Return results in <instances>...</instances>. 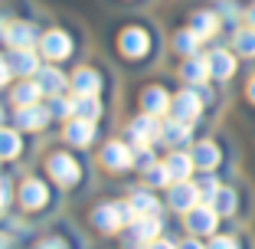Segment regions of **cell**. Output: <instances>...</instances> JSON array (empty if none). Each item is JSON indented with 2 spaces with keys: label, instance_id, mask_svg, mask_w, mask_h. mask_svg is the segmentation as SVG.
<instances>
[{
  "label": "cell",
  "instance_id": "1",
  "mask_svg": "<svg viewBox=\"0 0 255 249\" xmlns=\"http://www.w3.org/2000/svg\"><path fill=\"white\" fill-rule=\"evenodd\" d=\"M134 220H137V210H134L131 200H105V204L92 207V213H89V223L102 236L121 233V230H128Z\"/></svg>",
  "mask_w": 255,
  "mask_h": 249
},
{
  "label": "cell",
  "instance_id": "2",
  "mask_svg": "<svg viewBox=\"0 0 255 249\" xmlns=\"http://www.w3.org/2000/svg\"><path fill=\"white\" fill-rule=\"evenodd\" d=\"M115 46H118V56H121V59H128V62H144L150 53H154V33H150L144 23H128V26H121V30H118Z\"/></svg>",
  "mask_w": 255,
  "mask_h": 249
},
{
  "label": "cell",
  "instance_id": "3",
  "mask_svg": "<svg viewBox=\"0 0 255 249\" xmlns=\"http://www.w3.org/2000/svg\"><path fill=\"white\" fill-rule=\"evenodd\" d=\"M43 171L59 190H69V187H75V184L82 181V161L75 158L72 151H59V148L46 154Z\"/></svg>",
  "mask_w": 255,
  "mask_h": 249
},
{
  "label": "cell",
  "instance_id": "4",
  "mask_svg": "<svg viewBox=\"0 0 255 249\" xmlns=\"http://www.w3.org/2000/svg\"><path fill=\"white\" fill-rule=\"evenodd\" d=\"M16 204L23 207V213H39V210H46V207L53 204V187H49L43 177L30 174V177H23L20 187H16Z\"/></svg>",
  "mask_w": 255,
  "mask_h": 249
},
{
  "label": "cell",
  "instance_id": "5",
  "mask_svg": "<svg viewBox=\"0 0 255 249\" xmlns=\"http://www.w3.org/2000/svg\"><path fill=\"white\" fill-rule=\"evenodd\" d=\"M36 49L46 62H66V59L75 56V39H72V33L62 30V26H49V30H43Z\"/></svg>",
  "mask_w": 255,
  "mask_h": 249
},
{
  "label": "cell",
  "instance_id": "6",
  "mask_svg": "<svg viewBox=\"0 0 255 249\" xmlns=\"http://www.w3.org/2000/svg\"><path fill=\"white\" fill-rule=\"evenodd\" d=\"M98 164L105 167L108 174H125L134 167V144L125 141V138H112V141L102 144L98 151Z\"/></svg>",
  "mask_w": 255,
  "mask_h": 249
},
{
  "label": "cell",
  "instance_id": "7",
  "mask_svg": "<svg viewBox=\"0 0 255 249\" xmlns=\"http://www.w3.org/2000/svg\"><path fill=\"white\" fill-rule=\"evenodd\" d=\"M53 125V112L46 102H36V105H23L13 108V128H20L23 135H39Z\"/></svg>",
  "mask_w": 255,
  "mask_h": 249
},
{
  "label": "cell",
  "instance_id": "8",
  "mask_svg": "<svg viewBox=\"0 0 255 249\" xmlns=\"http://www.w3.org/2000/svg\"><path fill=\"white\" fill-rule=\"evenodd\" d=\"M160 128H164V121L157 115H134V118L128 121V141L134 144V148H147V144H160Z\"/></svg>",
  "mask_w": 255,
  "mask_h": 249
},
{
  "label": "cell",
  "instance_id": "9",
  "mask_svg": "<svg viewBox=\"0 0 255 249\" xmlns=\"http://www.w3.org/2000/svg\"><path fill=\"white\" fill-rule=\"evenodd\" d=\"M62 141L69 144V148H75V151H85V148H92V144L98 141V121H85V118H69L66 125H62Z\"/></svg>",
  "mask_w": 255,
  "mask_h": 249
},
{
  "label": "cell",
  "instance_id": "10",
  "mask_svg": "<svg viewBox=\"0 0 255 249\" xmlns=\"http://www.w3.org/2000/svg\"><path fill=\"white\" fill-rule=\"evenodd\" d=\"M203 108H206V102H203L200 89L187 85V89H180L177 95H173L170 115H173V118H180V121H190V125H196V121L203 118Z\"/></svg>",
  "mask_w": 255,
  "mask_h": 249
},
{
  "label": "cell",
  "instance_id": "11",
  "mask_svg": "<svg viewBox=\"0 0 255 249\" xmlns=\"http://www.w3.org/2000/svg\"><path fill=\"white\" fill-rule=\"evenodd\" d=\"M183 227L190 236H216L219 227V213L213 204H196L190 213H183Z\"/></svg>",
  "mask_w": 255,
  "mask_h": 249
},
{
  "label": "cell",
  "instance_id": "12",
  "mask_svg": "<svg viewBox=\"0 0 255 249\" xmlns=\"http://www.w3.org/2000/svg\"><path fill=\"white\" fill-rule=\"evenodd\" d=\"M39 36H43L39 23H33V20H10L7 33H3V46H7V49H33V46H39Z\"/></svg>",
  "mask_w": 255,
  "mask_h": 249
},
{
  "label": "cell",
  "instance_id": "13",
  "mask_svg": "<svg viewBox=\"0 0 255 249\" xmlns=\"http://www.w3.org/2000/svg\"><path fill=\"white\" fill-rule=\"evenodd\" d=\"M3 59H7V66H10V72H13L16 79H33L43 69V56H39V49L33 46V49H7L3 53Z\"/></svg>",
  "mask_w": 255,
  "mask_h": 249
},
{
  "label": "cell",
  "instance_id": "14",
  "mask_svg": "<svg viewBox=\"0 0 255 249\" xmlns=\"http://www.w3.org/2000/svg\"><path fill=\"white\" fill-rule=\"evenodd\" d=\"M196 204H203L196 181H173L170 187H167V207H170L173 213H190Z\"/></svg>",
  "mask_w": 255,
  "mask_h": 249
},
{
  "label": "cell",
  "instance_id": "15",
  "mask_svg": "<svg viewBox=\"0 0 255 249\" xmlns=\"http://www.w3.org/2000/svg\"><path fill=\"white\" fill-rule=\"evenodd\" d=\"M102 89H105V76L95 66H79L69 76V92L72 95H102Z\"/></svg>",
  "mask_w": 255,
  "mask_h": 249
},
{
  "label": "cell",
  "instance_id": "16",
  "mask_svg": "<svg viewBox=\"0 0 255 249\" xmlns=\"http://www.w3.org/2000/svg\"><path fill=\"white\" fill-rule=\"evenodd\" d=\"M33 79L39 82V89H43L46 98H56V95H66L69 92V76L59 69V62H43V69H39Z\"/></svg>",
  "mask_w": 255,
  "mask_h": 249
},
{
  "label": "cell",
  "instance_id": "17",
  "mask_svg": "<svg viewBox=\"0 0 255 249\" xmlns=\"http://www.w3.org/2000/svg\"><path fill=\"white\" fill-rule=\"evenodd\" d=\"M164 236V217L160 213H150V217H137L131 227H128V243H154Z\"/></svg>",
  "mask_w": 255,
  "mask_h": 249
},
{
  "label": "cell",
  "instance_id": "18",
  "mask_svg": "<svg viewBox=\"0 0 255 249\" xmlns=\"http://www.w3.org/2000/svg\"><path fill=\"white\" fill-rule=\"evenodd\" d=\"M190 141H193V125L170 115L164 121V128H160V144H167L170 151H177V148H187Z\"/></svg>",
  "mask_w": 255,
  "mask_h": 249
},
{
  "label": "cell",
  "instance_id": "19",
  "mask_svg": "<svg viewBox=\"0 0 255 249\" xmlns=\"http://www.w3.org/2000/svg\"><path fill=\"white\" fill-rule=\"evenodd\" d=\"M170 105H173V95L164 85H147L141 92V112H147V115L164 118V115H170Z\"/></svg>",
  "mask_w": 255,
  "mask_h": 249
},
{
  "label": "cell",
  "instance_id": "20",
  "mask_svg": "<svg viewBox=\"0 0 255 249\" xmlns=\"http://www.w3.org/2000/svg\"><path fill=\"white\" fill-rule=\"evenodd\" d=\"M7 98H10L13 108H23V105H36V102H43L46 95H43V89H39L36 79H20V82L10 85Z\"/></svg>",
  "mask_w": 255,
  "mask_h": 249
},
{
  "label": "cell",
  "instance_id": "21",
  "mask_svg": "<svg viewBox=\"0 0 255 249\" xmlns=\"http://www.w3.org/2000/svg\"><path fill=\"white\" fill-rule=\"evenodd\" d=\"M206 59H210V72H213L216 82H229V79L236 76V53H229V49L216 46V49L206 53Z\"/></svg>",
  "mask_w": 255,
  "mask_h": 249
},
{
  "label": "cell",
  "instance_id": "22",
  "mask_svg": "<svg viewBox=\"0 0 255 249\" xmlns=\"http://www.w3.org/2000/svg\"><path fill=\"white\" fill-rule=\"evenodd\" d=\"M180 79L187 85H206L213 79V72H210V59L206 56H190V59H183L180 62Z\"/></svg>",
  "mask_w": 255,
  "mask_h": 249
},
{
  "label": "cell",
  "instance_id": "23",
  "mask_svg": "<svg viewBox=\"0 0 255 249\" xmlns=\"http://www.w3.org/2000/svg\"><path fill=\"white\" fill-rule=\"evenodd\" d=\"M190 30L200 33L203 39H213L223 30V16H219L216 10H193V13H190Z\"/></svg>",
  "mask_w": 255,
  "mask_h": 249
},
{
  "label": "cell",
  "instance_id": "24",
  "mask_svg": "<svg viewBox=\"0 0 255 249\" xmlns=\"http://www.w3.org/2000/svg\"><path fill=\"white\" fill-rule=\"evenodd\" d=\"M23 154V131L13 128V125H0V161H16Z\"/></svg>",
  "mask_w": 255,
  "mask_h": 249
},
{
  "label": "cell",
  "instance_id": "25",
  "mask_svg": "<svg viewBox=\"0 0 255 249\" xmlns=\"http://www.w3.org/2000/svg\"><path fill=\"white\" fill-rule=\"evenodd\" d=\"M164 164H167V171H170V177H173V181H190V174L196 171V161H193V154H187L183 148L170 151V154L164 158Z\"/></svg>",
  "mask_w": 255,
  "mask_h": 249
},
{
  "label": "cell",
  "instance_id": "26",
  "mask_svg": "<svg viewBox=\"0 0 255 249\" xmlns=\"http://www.w3.org/2000/svg\"><path fill=\"white\" fill-rule=\"evenodd\" d=\"M203 43H206V39H203L200 33H193L190 26H183V30L173 33V53L183 56V59H190V56H200Z\"/></svg>",
  "mask_w": 255,
  "mask_h": 249
},
{
  "label": "cell",
  "instance_id": "27",
  "mask_svg": "<svg viewBox=\"0 0 255 249\" xmlns=\"http://www.w3.org/2000/svg\"><path fill=\"white\" fill-rule=\"evenodd\" d=\"M190 154H193V161H196V171H216L219 161H223L216 141H196Z\"/></svg>",
  "mask_w": 255,
  "mask_h": 249
},
{
  "label": "cell",
  "instance_id": "28",
  "mask_svg": "<svg viewBox=\"0 0 255 249\" xmlns=\"http://www.w3.org/2000/svg\"><path fill=\"white\" fill-rule=\"evenodd\" d=\"M131 204H134L137 217H150V213H160L164 207H160V200L154 197V190L150 187H141V190H131V197H128Z\"/></svg>",
  "mask_w": 255,
  "mask_h": 249
},
{
  "label": "cell",
  "instance_id": "29",
  "mask_svg": "<svg viewBox=\"0 0 255 249\" xmlns=\"http://www.w3.org/2000/svg\"><path fill=\"white\" fill-rule=\"evenodd\" d=\"M75 115L85 121H98L105 115V105H102V95H75Z\"/></svg>",
  "mask_w": 255,
  "mask_h": 249
},
{
  "label": "cell",
  "instance_id": "30",
  "mask_svg": "<svg viewBox=\"0 0 255 249\" xmlns=\"http://www.w3.org/2000/svg\"><path fill=\"white\" fill-rule=\"evenodd\" d=\"M233 53L246 56V59H255V26H239L233 33Z\"/></svg>",
  "mask_w": 255,
  "mask_h": 249
},
{
  "label": "cell",
  "instance_id": "31",
  "mask_svg": "<svg viewBox=\"0 0 255 249\" xmlns=\"http://www.w3.org/2000/svg\"><path fill=\"white\" fill-rule=\"evenodd\" d=\"M46 105H49V112H53V121H62V125H66L69 118H75V95L46 98Z\"/></svg>",
  "mask_w": 255,
  "mask_h": 249
},
{
  "label": "cell",
  "instance_id": "32",
  "mask_svg": "<svg viewBox=\"0 0 255 249\" xmlns=\"http://www.w3.org/2000/svg\"><path fill=\"white\" fill-rule=\"evenodd\" d=\"M213 207H216L219 217H233L236 210H239V194H236L233 187H219L216 200H213Z\"/></svg>",
  "mask_w": 255,
  "mask_h": 249
},
{
  "label": "cell",
  "instance_id": "33",
  "mask_svg": "<svg viewBox=\"0 0 255 249\" xmlns=\"http://www.w3.org/2000/svg\"><path fill=\"white\" fill-rule=\"evenodd\" d=\"M144 184H147L150 190L170 187V184H173V177H170V171H167V164H164V161H157V164L150 167V171H144Z\"/></svg>",
  "mask_w": 255,
  "mask_h": 249
},
{
  "label": "cell",
  "instance_id": "34",
  "mask_svg": "<svg viewBox=\"0 0 255 249\" xmlns=\"http://www.w3.org/2000/svg\"><path fill=\"white\" fill-rule=\"evenodd\" d=\"M196 187H200V197H203V204H213L223 184H219V177H213V171H203V177L196 181Z\"/></svg>",
  "mask_w": 255,
  "mask_h": 249
},
{
  "label": "cell",
  "instance_id": "35",
  "mask_svg": "<svg viewBox=\"0 0 255 249\" xmlns=\"http://www.w3.org/2000/svg\"><path fill=\"white\" fill-rule=\"evenodd\" d=\"M157 164V154H154V144H147V148H134V167L137 171H150V167Z\"/></svg>",
  "mask_w": 255,
  "mask_h": 249
},
{
  "label": "cell",
  "instance_id": "36",
  "mask_svg": "<svg viewBox=\"0 0 255 249\" xmlns=\"http://www.w3.org/2000/svg\"><path fill=\"white\" fill-rule=\"evenodd\" d=\"M33 249H69V236L59 233V230H56V233H46Z\"/></svg>",
  "mask_w": 255,
  "mask_h": 249
},
{
  "label": "cell",
  "instance_id": "37",
  "mask_svg": "<svg viewBox=\"0 0 255 249\" xmlns=\"http://www.w3.org/2000/svg\"><path fill=\"white\" fill-rule=\"evenodd\" d=\"M216 13L223 16V23H229V26H236V20H239V7H236L233 0H219V3H216Z\"/></svg>",
  "mask_w": 255,
  "mask_h": 249
},
{
  "label": "cell",
  "instance_id": "38",
  "mask_svg": "<svg viewBox=\"0 0 255 249\" xmlns=\"http://www.w3.org/2000/svg\"><path fill=\"white\" fill-rule=\"evenodd\" d=\"M206 249H239V236H226V233H216L210 240Z\"/></svg>",
  "mask_w": 255,
  "mask_h": 249
},
{
  "label": "cell",
  "instance_id": "39",
  "mask_svg": "<svg viewBox=\"0 0 255 249\" xmlns=\"http://www.w3.org/2000/svg\"><path fill=\"white\" fill-rule=\"evenodd\" d=\"M10 200H13V184H10V177L0 174V210H7Z\"/></svg>",
  "mask_w": 255,
  "mask_h": 249
},
{
  "label": "cell",
  "instance_id": "40",
  "mask_svg": "<svg viewBox=\"0 0 255 249\" xmlns=\"http://www.w3.org/2000/svg\"><path fill=\"white\" fill-rule=\"evenodd\" d=\"M13 72H10V66H7V59H3V56H0V89H7L10 82H13Z\"/></svg>",
  "mask_w": 255,
  "mask_h": 249
},
{
  "label": "cell",
  "instance_id": "41",
  "mask_svg": "<svg viewBox=\"0 0 255 249\" xmlns=\"http://www.w3.org/2000/svg\"><path fill=\"white\" fill-rule=\"evenodd\" d=\"M177 249H206L200 243V236H190V240H183V243H177Z\"/></svg>",
  "mask_w": 255,
  "mask_h": 249
},
{
  "label": "cell",
  "instance_id": "42",
  "mask_svg": "<svg viewBox=\"0 0 255 249\" xmlns=\"http://www.w3.org/2000/svg\"><path fill=\"white\" fill-rule=\"evenodd\" d=\"M150 249H177V243H173V240H164V236H160V240L150 243Z\"/></svg>",
  "mask_w": 255,
  "mask_h": 249
},
{
  "label": "cell",
  "instance_id": "43",
  "mask_svg": "<svg viewBox=\"0 0 255 249\" xmlns=\"http://www.w3.org/2000/svg\"><path fill=\"white\" fill-rule=\"evenodd\" d=\"M0 249H13V236H7V233H0Z\"/></svg>",
  "mask_w": 255,
  "mask_h": 249
},
{
  "label": "cell",
  "instance_id": "44",
  "mask_svg": "<svg viewBox=\"0 0 255 249\" xmlns=\"http://www.w3.org/2000/svg\"><path fill=\"white\" fill-rule=\"evenodd\" d=\"M246 95H249V102H255V76L249 79V85H246Z\"/></svg>",
  "mask_w": 255,
  "mask_h": 249
},
{
  "label": "cell",
  "instance_id": "45",
  "mask_svg": "<svg viewBox=\"0 0 255 249\" xmlns=\"http://www.w3.org/2000/svg\"><path fill=\"white\" fill-rule=\"evenodd\" d=\"M246 20H249V26H255V3L246 10Z\"/></svg>",
  "mask_w": 255,
  "mask_h": 249
},
{
  "label": "cell",
  "instance_id": "46",
  "mask_svg": "<svg viewBox=\"0 0 255 249\" xmlns=\"http://www.w3.org/2000/svg\"><path fill=\"white\" fill-rule=\"evenodd\" d=\"M0 125H7V108L0 105Z\"/></svg>",
  "mask_w": 255,
  "mask_h": 249
},
{
  "label": "cell",
  "instance_id": "47",
  "mask_svg": "<svg viewBox=\"0 0 255 249\" xmlns=\"http://www.w3.org/2000/svg\"><path fill=\"white\" fill-rule=\"evenodd\" d=\"M3 217H7V210H0V220H3Z\"/></svg>",
  "mask_w": 255,
  "mask_h": 249
}]
</instances>
